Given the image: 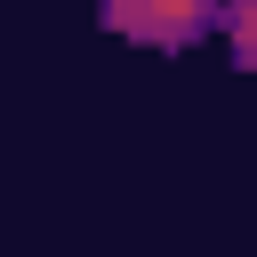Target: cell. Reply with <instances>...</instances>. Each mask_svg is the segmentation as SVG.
<instances>
[{
    "label": "cell",
    "instance_id": "obj_1",
    "mask_svg": "<svg viewBox=\"0 0 257 257\" xmlns=\"http://www.w3.org/2000/svg\"><path fill=\"white\" fill-rule=\"evenodd\" d=\"M96 16H104V32H120V40H145V48H193V40H209V24H217V0H96Z\"/></svg>",
    "mask_w": 257,
    "mask_h": 257
},
{
    "label": "cell",
    "instance_id": "obj_2",
    "mask_svg": "<svg viewBox=\"0 0 257 257\" xmlns=\"http://www.w3.org/2000/svg\"><path fill=\"white\" fill-rule=\"evenodd\" d=\"M217 24H225V40H233V64L257 72V0H217Z\"/></svg>",
    "mask_w": 257,
    "mask_h": 257
}]
</instances>
